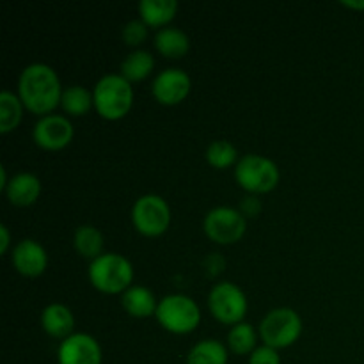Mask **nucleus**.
I'll use <instances>...</instances> for the list:
<instances>
[{
    "instance_id": "obj_16",
    "label": "nucleus",
    "mask_w": 364,
    "mask_h": 364,
    "mask_svg": "<svg viewBox=\"0 0 364 364\" xmlns=\"http://www.w3.org/2000/svg\"><path fill=\"white\" fill-rule=\"evenodd\" d=\"M121 306H123L124 313H128L134 318H149V316H155L159 301H156L155 294L148 287L132 284L121 295Z\"/></svg>"
},
{
    "instance_id": "obj_29",
    "label": "nucleus",
    "mask_w": 364,
    "mask_h": 364,
    "mask_svg": "<svg viewBox=\"0 0 364 364\" xmlns=\"http://www.w3.org/2000/svg\"><path fill=\"white\" fill-rule=\"evenodd\" d=\"M11 249V233L6 224L0 226V255H7Z\"/></svg>"
},
{
    "instance_id": "obj_22",
    "label": "nucleus",
    "mask_w": 364,
    "mask_h": 364,
    "mask_svg": "<svg viewBox=\"0 0 364 364\" xmlns=\"http://www.w3.org/2000/svg\"><path fill=\"white\" fill-rule=\"evenodd\" d=\"M23 103L16 92L4 89L0 92V134L7 135L20 127L23 119Z\"/></svg>"
},
{
    "instance_id": "obj_13",
    "label": "nucleus",
    "mask_w": 364,
    "mask_h": 364,
    "mask_svg": "<svg viewBox=\"0 0 364 364\" xmlns=\"http://www.w3.org/2000/svg\"><path fill=\"white\" fill-rule=\"evenodd\" d=\"M11 263L20 276L34 279L46 272L48 252L34 238H23L11 251Z\"/></svg>"
},
{
    "instance_id": "obj_6",
    "label": "nucleus",
    "mask_w": 364,
    "mask_h": 364,
    "mask_svg": "<svg viewBox=\"0 0 364 364\" xmlns=\"http://www.w3.org/2000/svg\"><path fill=\"white\" fill-rule=\"evenodd\" d=\"M302 329H304V323H302L301 315L294 308L281 306V308L270 309L263 316L258 334L263 345L281 350V348H288L297 343Z\"/></svg>"
},
{
    "instance_id": "obj_24",
    "label": "nucleus",
    "mask_w": 364,
    "mask_h": 364,
    "mask_svg": "<svg viewBox=\"0 0 364 364\" xmlns=\"http://www.w3.org/2000/svg\"><path fill=\"white\" fill-rule=\"evenodd\" d=\"M256 338L255 327L249 322H240L228 331L226 347L235 355H251L256 350Z\"/></svg>"
},
{
    "instance_id": "obj_30",
    "label": "nucleus",
    "mask_w": 364,
    "mask_h": 364,
    "mask_svg": "<svg viewBox=\"0 0 364 364\" xmlns=\"http://www.w3.org/2000/svg\"><path fill=\"white\" fill-rule=\"evenodd\" d=\"M341 6L348 7V9L354 11H364V0H343Z\"/></svg>"
},
{
    "instance_id": "obj_10",
    "label": "nucleus",
    "mask_w": 364,
    "mask_h": 364,
    "mask_svg": "<svg viewBox=\"0 0 364 364\" xmlns=\"http://www.w3.org/2000/svg\"><path fill=\"white\" fill-rule=\"evenodd\" d=\"M75 137V127L64 114H48L36 121L32 139L45 151H60L68 148Z\"/></svg>"
},
{
    "instance_id": "obj_23",
    "label": "nucleus",
    "mask_w": 364,
    "mask_h": 364,
    "mask_svg": "<svg viewBox=\"0 0 364 364\" xmlns=\"http://www.w3.org/2000/svg\"><path fill=\"white\" fill-rule=\"evenodd\" d=\"M228 347L219 340L206 338L196 343L187 355V364H228Z\"/></svg>"
},
{
    "instance_id": "obj_5",
    "label": "nucleus",
    "mask_w": 364,
    "mask_h": 364,
    "mask_svg": "<svg viewBox=\"0 0 364 364\" xmlns=\"http://www.w3.org/2000/svg\"><path fill=\"white\" fill-rule=\"evenodd\" d=\"M156 322L164 331L176 336L194 333L201 323V309L198 302L185 294H169L159 301Z\"/></svg>"
},
{
    "instance_id": "obj_17",
    "label": "nucleus",
    "mask_w": 364,
    "mask_h": 364,
    "mask_svg": "<svg viewBox=\"0 0 364 364\" xmlns=\"http://www.w3.org/2000/svg\"><path fill=\"white\" fill-rule=\"evenodd\" d=\"M180 4L176 0H141L137 4L139 18L151 28L169 27L176 18Z\"/></svg>"
},
{
    "instance_id": "obj_4",
    "label": "nucleus",
    "mask_w": 364,
    "mask_h": 364,
    "mask_svg": "<svg viewBox=\"0 0 364 364\" xmlns=\"http://www.w3.org/2000/svg\"><path fill=\"white\" fill-rule=\"evenodd\" d=\"M281 171L274 160L258 153H247L240 156L235 166V181L247 194H269L279 185Z\"/></svg>"
},
{
    "instance_id": "obj_3",
    "label": "nucleus",
    "mask_w": 364,
    "mask_h": 364,
    "mask_svg": "<svg viewBox=\"0 0 364 364\" xmlns=\"http://www.w3.org/2000/svg\"><path fill=\"white\" fill-rule=\"evenodd\" d=\"M95 110L105 121H119L130 114L134 107V87L121 73H107L92 89Z\"/></svg>"
},
{
    "instance_id": "obj_1",
    "label": "nucleus",
    "mask_w": 364,
    "mask_h": 364,
    "mask_svg": "<svg viewBox=\"0 0 364 364\" xmlns=\"http://www.w3.org/2000/svg\"><path fill=\"white\" fill-rule=\"evenodd\" d=\"M63 91L59 75L46 63L28 64L18 77L16 95L25 110L38 117L53 114V110L60 107Z\"/></svg>"
},
{
    "instance_id": "obj_20",
    "label": "nucleus",
    "mask_w": 364,
    "mask_h": 364,
    "mask_svg": "<svg viewBox=\"0 0 364 364\" xmlns=\"http://www.w3.org/2000/svg\"><path fill=\"white\" fill-rule=\"evenodd\" d=\"M153 70H155V57L144 48H137L130 52L121 63V75L130 84L146 80L153 73Z\"/></svg>"
},
{
    "instance_id": "obj_26",
    "label": "nucleus",
    "mask_w": 364,
    "mask_h": 364,
    "mask_svg": "<svg viewBox=\"0 0 364 364\" xmlns=\"http://www.w3.org/2000/svg\"><path fill=\"white\" fill-rule=\"evenodd\" d=\"M148 25L137 18V20H130L123 25L121 28V39L127 46H132V48L137 50L142 43L148 39Z\"/></svg>"
},
{
    "instance_id": "obj_11",
    "label": "nucleus",
    "mask_w": 364,
    "mask_h": 364,
    "mask_svg": "<svg viewBox=\"0 0 364 364\" xmlns=\"http://www.w3.org/2000/svg\"><path fill=\"white\" fill-rule=\"evenodd\" d=\"M192 89V78L181 68H166L151 82V95L160 105L174 107L187 100Z\"/></svg>"
},
{
    "instance_id": "obj_14",
    "label": "nucleus",
    "mask_w": 364,
    "mask_h": 364,
    "mask_svg": "<svg viewBox=\"0 0 364 364\" xmlns=\"http://www.w3.org/2000/svg\"><path fill=\"white\" fill-rule=\"evenodd\" d=\"M43 192L41 180L36 176L34 173H28V171H21L16 173L14 176H11L9 185L6 187L4 194H6L7 201L14 206H32L39 199Z\"/></svg>"
},
{
    "instance_id": "obj_19",
    "label": "nucleus",
    "mask_w": 364,
    "mask_h": 364,
    "mask_svg": "<svg viewBox=\"0 0 364 364\" xmlns=\"http://www.w3.org/2000/svg\"><path fill=\"white\" fill-rule=\"evenodd\" d=\"M103 233L92 224H82L73 233V247L78 256L85 259H96L103 255Z\"/></svg>"
},
{
    "instance_id": "obj_31",
    "label": "nucleus",
    "mask_w": 364,
    "mask_h": 364,
    "mask_svg": "<svg viewBox=\"0 0 364 364\" xmlns=\"http://www.w3.org/2000/svg\"><path fill=\"white\" fill-rule=\"evenodd\" d=\"M9 181H11V178L7 176V169L2 166L0 167V188H2V191H6V187L9 185Z\"/></svg>"
},
{
    "instance_id": "obj_25",
    "label": "nucleus",
    "mask_w": 364,
    "mask_h": 364,
    "mask_svg": "<svg viewBox=\"0 0 364 364\" xmlns=\"http://www.w3.org/2000/svg\"><path fill=\"white\" fill-rule=\"evenodd\" d=\"M205 159L210 167L213 169H228L231 166H237L240 156H238V149L233 142L226 141V139H217V141L210 142L206 148Z\"/></svg>"
},
{
    "instance_id": "obj_28",
    "label": "nucleus",
    "mask_w": 364,
    "mask_h": 364,
    "mask_svg": "<svg viewBox=\"0 0 364 364\" xmlns=\"http://www.w3.org/2000/svg\"><path fill=\"white\" fill-rule=\"evenodd\" d=\"M238 210L244 213L245 219H249V217H256V215H259V212H262V201L258 199V196L249 194L242 199Z\"/></svg>"
},
{
    "instance_id": "obj_8",
    "label": "nucleus",
    "mask_w": 364,
    "mask_h": 364,
    "mask_svg": "<svg viewBox=\"0 0 364 364\" xmlns=\"http://www.w3.org/2000/svg\"><path fill=\"white\" fill-rule=\"evenodd\" d=\"M130 217L139 235L146 238H156L169 230L173 213L169 203L162 196L144 194L135 199Z\"/></svg>"
},
{
    "instance_id": "obj_15",
    "label": "nucleus",
    "mask_w": 364,
    "mask_h": 364,
    "mask_svg": "<svg viewBox=\"0 0 364 364\" xmlns=\"http://www.w3.org/2000/svg\"><path fill=\"white\" fill-rule=\"evenodd\" d=\"M41 329L55 340H66L68 336L75 333V315L66 304L60 302H52L46 306L39 316Z\"/></svg>"
},
{
    "instance_id": "obj_21",
    "label": "nucleus",
    "mask_w": 364,
    "mask_h": 364,
    "mask_svg": "<svg viewBox=\"0 0 364 364\" xmlns=\"http://www.w3.org/2000/svg\"><path fill=\"white\" fill-rule=\"evenodd\" d=\"M60 109L64 110L68 117H82L95 109V98L92 91L85 89L84 85L73 84L70 87H64L63 98H60Z\"/></svg>"
},
{
    "instance_id": "obj_18",
    "label": "nucleus",
    "mask_w": 364,
    "mask_h": 364,
    "mask_svg": "<svg viewBox=\"0 0 364 364\" xmlns=\"http://www.w3.org/2000/svg\"><path fill=\"white\" fill-rule=\"evenodd\" d=\"M153 45H155L156 52L166 59H181L191 50V38L185 34V31L169 25V27L156 31Z\"/></svg>"
},
{
    "instance_id": "obj_9",
    "label": "nucleus",
    "mask_w": 364,
    "mask_h": 364,
    "mask_svg": "<svg viewBox=\"0 0 364 364\" xmlns=\"http://www.w3.org/2000/svg\"><path fill=\"white\" fill-rule=\"evenodd\" d=\"M203 231L215 244L233 245L244 238L247 231V219L233 206H215L206 212L203 219Z\"/></svg>"
},
{
    "instance_id": "obj_12",
    "label": "nucleus",
    "mask_w": 364,
    "mask_h": 364,
    "mask_svg": "<svg viewBox=\"0 0 364 364\" xmlns=\"http://www.w3.org/2000/svg\"><path fill=\"white\" fill-rule=\"evenodd\" d=\"M103 352L100 341L87 333H73L57 348L59 364H102Z\"/></svg>"
},
{
    "instance_id": "obj_2",
    "label": "nucleus",
    "mask_w": 364,
    "mask_h": 364,
    "mask_svg": "<svg viewBox=\"0 0 364 364\" xmlns=\"http://www.w3.org/2000/svg\"><path fill=\"white\" fill-rule=\"evenodd\" d=\"M89 283L105 295H123L134 283V265L119 252H103L89 263Z\"/></svg>"
},
{
    "instance_id": "obj_27",
    "label": "nucleus",
    "mask_w": 364,
    "mask_h": 364,
    "mask_svg": "<svg viewBox=\"0 0 364 364\" xmlns=\"http://www.w3.org/2000/svg\"><path fill=\"white\" fill-rule=\"evenodd\" d=\"M249 364H281L279 350L272 347H256V350L249 355Z\"/></svg>"
},
{
    "instance_id": "obj_7",
    "label": "nucleus",
    "mask_w": 364,
    "mask_h": 364,
    "mask_svg": "<svg viewBox=\"0 0 364 364\" xmlns=\"http://www.w3.org/2000/svg\"><path fill=\"white\" fill-rule=\"evenodd\" d=\"M208 309L213 318L219 323L233 327L237 323L245 322V315L249 311V301L245 291L238 284L231 281H220L213 284L208 291Z\"/></svg>"
}]
</instances>
